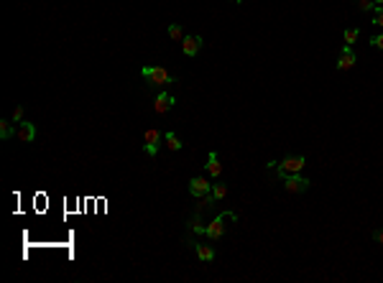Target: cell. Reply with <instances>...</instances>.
Masks as SVG:
<instances>
[{
  "mask_svg": "<svg viewBox=\"0 0 383 283\" xmlns=\"http://www.w3.org/2000/svg\"><path fill=\"white\" fill-rule=\"evenodd\" d=\"M189 230H192V232H197V235H205V224H202V222H197V219H192V222H189Z\"/></svg>",
  "mask_w": 383,
  "mask_h": 283,
  "instance_id": "cell-22",
  "label": "cell"
},
{
  "mask_svg": "<svg viewBox=\"0 0 383 283\" xmlns=\"http://www.w3.org/2000/svg\"><path fill=\"white\" fill-rule=\"evenodd\" d=\"M141 77L151 84V87H169V84H176L179 79L163 69V67H141Z\"/></svg>",
  "mask_w": 383,
  "mask_h": 283,
  "instance_id": "cell-1",
  "label": "cell"
},
{
  "mask_svg": "<svg viewBox=\"0 0 383 283\" xmlns=\"http://www.w3.org/2000/svg\"><path fill=\"white\" fill-rule=\"evenodd\" d=\"M189 194L197 196V199H202V196L212 194V184H210L207 179H202V176H195V179H189Z\"/></svg>",
  "mask_w": 383,
  "mask_h": 283,
  "instance_id": "cell-7",
  "label": "cell"
},
{
  "mask_svg": "<svg viewBox=\"0 0 383 283\" xmlns=\"http://www.w3.org/2000/svg\"><path fill=\"white\" fill-rule=\"evenodd\" d=\"M192 250H195V252H197V258H200V260H205V263H212V260H215V247H212V245L192 242Z\"/></svg>",
  "mask_w": 383,
  "mask_h": 283,
  "instance_id": "cell-11",
  "label": "cell"
},
{
  "mask_svg": "<svg viewBox=\"0 0 383 283\" xmlns=\"http://www.w3.org/2000/svg\"><path fill=\"white\" fill-rule=\"evenodd\" d=\"M355 62H358V54L352 51V46H342V51H340V56H337V72H350L352 67H355Z\"/></svg>",
  "mask_w": 383,
  "mask_h": 283,
  "instance_id": "cell-8",
  "label": "cell"
},
{
  "mask_svg": "<svg viewBox=\"0 0 383 283\" xmlns=\"http://www.w3.org/2000/svg\"><path fill=\"white\" fill-rule=\"evenodd\" d=\"M238 219V214L235 212H223V214H217L210 224H205V235H207V240L210 242H217L223 235H225V230H228V224L225 222H235Z\"/></svg>",
  "mask_w": 383,
  "mask_h": 283,
  "instance_id": "cell-2",
  "label": "cell"
},
{
  "mask_svg": "<svg viewBox=\"0 0 383 283\" xmlns=\"http://www.w3.org/2000/svg\"><path fill=\"white\" fill-rule=\"evenodd\" d=\"M230 3H243V0H230Z\"/></svg>",
  "mask_w": 383,
  "mask_h": 283,
  "instance_id": "cell-25",
  "label": "cell"
},
{
  "mask_svg": "<svg viewBox=\"0 0 383 283\" xmlns=\"http://www.w3.org/2000/svg\"><path fill=\"white\" fill-rule=\"evenodd\" d=\"M18 138H21L23 143H34V140H36V125L29 123V120L18 123Z\"/></svg>",
  "mask_w": 383,
  "mask_h": 283,
  "instance_id": "cell-10",
  "label": "cell"
},
{
  "mask_svg": "<svg viewBox=\"0 0 383 283\" xmlns=\"http://www.w3.org/2000/svg\"><path fill=\"white\" fill-rule=\"evenodd\" d=\"M161 140H163V133H158L156 128H148V130L143 133V151H146V156L156 158V156H158Z\"/></svg>",
  "mask_w": 383,
  "mask_h": 283,
  "instance_id": "cell-5",
  "label": "cell"
},
{
  "mask_svg": "<svg viewBox=\"0 0 383 283\" xmlns=\"http://www.w3.org/2000/svg\"><path fill=\"white\" fill-rule=\"evenodd\" d=\"M375 6H383V0H375Z\"/></svg>",
  "mask_w": 383,
  "mask_h": 283,
  "instance_id": "cell-24",
  "label": "cell"
},
{
  "mask_svg": "<svg viewBox=\"0 0 383 283\" xmlns=\"http://www.w3.org/2000/svg\"><path fill=\"white\" fill-rule=\"evenodd\" d=\"M373 26H378V29H383V6H375L373 8V21H370Z\"/></svg>",
  "mask_w": 383,
  "mask_h": 283,
  "instance_id": "cell-17",
  "label": "cell"
},
{
  "mask_svg": "<svg viewBox=\"0 0 383 283\" xmlns=\"http://www.w3.org/2000/svg\"><path fill=\"white\" fill-rule=\"evenodd\" d=\"M202 46H205V41L200 39V36H184L181 39V51H184V56H197L200 51H202Z\"/></svg>",
  "mask_w": 383,
  "mask_h": 283,
  "instance_id": "cell-9",
  "label": "cell"
},
{
  "mask_svg": "<svg viewBox=\"0 0 383 283\" xmlns=\"http://www.w3.org/2000/svg\"><path fill=\"white\" fill-rule=\"evenodd\" d=\"M281 186H284V191H289V194H304V191H309L312 181L304 179L302 174H289V176L281 179Z\"/></svg>",
  "mask_w": 383,
  "mask_h": 283,
  "instance_id": "cell-4",
  "label": "cell"
},
{
  "mask_svg": "<svg viewBox=\"0 0 383 283\" xmlns=\"http://www.w3.org/2000/svg\"><path fill=\"white\" fill-rule=\"evenodd\" d=\"M368 44H370L373 49H380V51H383V34H373Z\"/></svg>",
  "mask_w": 383,
  "mask_h": 283,
  "instance_id": "cell-20",
  "label": "cell"
},
{
  "mask_svg": "<svg viewBox=\"0 0 383 283\" xmlns=\"http://www.w3.org/2000/svg\"><path fill=\"white\" fill-rule=\"evenodd\" d=\"M23 115H26V107L18 105V107L13 110V118H11V120H13V123H23Z\"/></svg>",
  "mask_w": 383,
  "mask_h": 283,
  "instance_id": "cell-21",
  "label": "cell"
},
{
  "mask_svg": "<svg viewBox=\"0 0 383 283\" xmlns=\"http://www.w3.org/2000/svg\"><path fill=\"white\" fill-rule=\"evenodd\" d=\"M163 143H166V148L174 151V153L184 148V143H181V138H179L176 133H163Z\"/></svg>",
  "mask_w": 383,
  "mask_h": 283,
  "instance_id": "cell-14",
  "label": "cell"
},
{
  "mask_svg": "<svg viewBox=\"0 0 383 283\" xmlns=\"http://www.w3.org/2000/svg\"><path fill=\"white\" fill-rule=\"evenodd\" d=\"M358 8H360L363 13H373V8H375V0H358Z\"/></svg>",
  "mask_w": 383,
  "mask_h": 283,
  "instance_id": "cell-19",
  "label": "cell"
},
{
  "mask_svg": "<svg viewBox=\"0 0 383 283\" xmlns=\"http://www.w3.org/2000/svg\"><path fill=\"white\" fill-rule=\"evenodd\" d=\"M205 168H207V174H210L212 179H220V174H223V163H220V158H217V153H215V151L207 156Z\"/></svg>",
  "mask_w": 383,
  "mask_h": 283,
  "instance_id": "cell-12",
  "label": "cell"
},
{
  "mask_svg": "<svg viewBox=\"0 0 383 283\" xmlns=\"http://www.w3.org/2000/svg\"><path fill=\"white\" fill-rule=\"evenodd\" d=\"M174 105H176V97H174L171 92H163V90H161V92L156 95V100H153V112H156V115H166Z\"/></svg>",
  "mask_w": 383,
  "mask_h": 283,
  "instance_id": "cell-6",
  "label": "cell"
},
{
  "mask_svg": "<svg viewBox=\"0 0 383 283\" xmlns=\"http://www.w3.org/2000/svg\"><path fill=\"white\" fill-rule=\"evenodd\" d=\"M358 36H360V31H358V29H345V34H342L345 46H352V44L358 41Z\"/></svg>",
  "mask_w": 383,
  "mask_h": 283,
  "instance_id": "cell-16",
  "label": "cell"
},
{
  "mask_svg": "<svg viewBox=\"0 0 383 283\" xmlns=\"http://www.w3.org/2000/svg\"><path fill=\"white\" fill-rule=\"evenodd\" d=\"M212 196H215V202H223L228 196V184H223V181L212 184Z\"/></svg>",
  "mask_w": 383,
  "mask_h": 283,
  "instance_id": "cell-15",
  "label": "cell"
},
{
  "mask_svg": "<svg viewBox=\"0 0 383 283\" xmlns=\"http://www.w3.org/2000/svg\"><path fill=\"white\" fill-rule=\"evenodd\" d=\"M373 240H375L378 245H383V230H373Z\"/></svg>",
  "mask_w": 383,
  "mask_h": 283,
  "instance_id": "cell-23",
  "label": "cell"
},
{
  "mask_svg": "<svg viewBox=\"0 0 383 283\" xmlns=\"http://www.w3.org/2000/svg\"><path fill=\"white\" fill-rule=\"evenodd\" d=\"M18 133V128H13V120H0V140H11Z\"/></svg>",
  "mask_w": 383,
  "mask_h": 283,
  "instance_id": "cell-13",
  "label": "cell"
},
{
  "mask_svg": "<svg viewBox=\"0 0 383 283\" xmlns=\"http://www.w3.org/2000/svg\"><path fill=\"white\" fill-rule=\"evenodd\" d=\"M304 166H307V158H304V156H296V153L284 156L281 163H276V176L284 179V176H289V174H302Z\"/></svg>",
  "mask_w": 383,
  "mask_h": 283,
  "instance_id": "cell-3",
  "label": "cell"
},
{
  "mask_svg": "<svg viewBox=\"0 0 383 283\" xmlns=\"http://www.w3.org/2000/svg\"><path fill=\"white\" fill-rule=\"evenodd\" d=\"M169 36H171L174 41H181V39H184V31H181V26L171 23V26H169Z\"/></svg>",
  "mask_w": 383,
  "mask_h": 283,
  "instance_id": "cell-18",
  "label": "cell"
}]
</instances>
